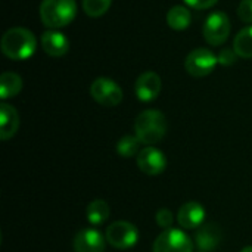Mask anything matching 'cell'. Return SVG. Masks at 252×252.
<instances>
[{"mask_svg":"<svg viewBox=\"0 0 252 252\" xmlns=\"http://www.w3.org/2000/svg\"><path fill=\"white\" fill-rule=\"evenodd\" d=\"M0 47L6 58L12 61H25L34 55L37 49V38L30 30L24 27H13L3 34Z\"/></svg>","mask_w":252,"mask_h":252,"instance_id":"1","label":"cell"},{"mask_svg":"<svg viewBox=\"0 0 252 252\" xmlns=\"http://www.w3.org/2000/svg\"><path fill=\"white\" fill-rule=\"evenodd\" d=\"M167 133L165 115L158 109H146L140 112L134 121V136L146 146H152L162 140Z\"/></svg>","mask_w":252,"mask_h":252,"instance_id":"2","label":"cell"},{"mask_svg":"<svg viewBox=\"0 0 252 252\" xmlns=\"http://www.w3.org/2000/svg\"><path fill=\"white\" fill-rule=\"evenodd\" d=\"M75 15V0H43L40 4V19L50 30L66 27L74 21Z\"/></svg>","mask_w":252,"mask_h":252,"instance_id":"3","label":"cell"},{"mask_svg":"<svg viewBox=\"0 0 252 252\" xmlns=\"http://www.w3.org/2000/svg\"><path fill=\"white\" fill-rule=\"evenodd\" d=\"M232 24L224 12H213L204 22L202 34L208 44L221 46L230 34Z\"/></svg>","mask_w":252,"mask_h":252,"instance_id":"4","label":"cell"},{"mask_svg":"<svg viewBox=\"0 0 252 252\" xmlns=\"http://www.w3.org/2000/svg\"><path fill=\"white\" fill-rule=\"evenodd\" d=\"M217 63H219V59L213 53V50L207 47H198L186 56L185 69L192 77L201 78V77L210 75L216 69Z\"/></svg>","mask_w":252,"mask_h":252,"instance_id":"5","label":"cell"},{"mask_svg":"<svg viewBox=\"0 0 252 252\" xmlns=\"http://www.w3.org/2000/svg\"><path fill=\"white\" fill-rule=\"evenodd\" d=\"M139 241V230L128 221H115L106 229V242L117 250L133 248Z\"/></svg>","mask_w":252,"mask_h":252,"instance_id":"6","label":"cell"},{"mask_svg":"<svg viewBox=\"0 0 252 252\" xmlns=\"http://www.w3.org/2000/svg\"><path fill=\"white\" fill-rule=\"evenodd\" d=\"M154 252H193L190 238L180 229L164 230L154 242Z\"/></svg>","mask_w":252,"mask_h":252,"instance_id":"7","label":"cell"},{"mask_svg":"<svg viewBox=\"0 0 252 252\" xmlns=\"http://www.w3.org/2000/svg\"><path fill=\"white\" fill-rule=\"evenodd\" d=\"M90 94L102 106H117L123 102L121 87L106 77H99L92 83Z\"/></svg>","mask_w":252,"mask_h":252,"instance_id":"8","label":"cell"},{"mask_svg":"<svg viewBox=\"0 0 252 252\" xmlns=\"http://www.w3.org/2000/svg\"><path fill=\"white\" fill-rule=\"evenodd\" d=\"M137 167L148 176H158L167 168V158L159 149L146 146L137 155Z\"/></svg>","mask_w":252,"mask_h":252,"instance_id":"9","label":"cell"},{"mask_svg":"<svg viewBox=\"0 0 252 252\" xmlns=\"http://www.w3.org/2000/svg\"><path fill=\"white\" fill-rule=\"evenodd\" d=\"M161 87H162L161 77L154 71H146L137 77L134 84V92L139 100L152 102L159 96Z\"/></svg>","mask_w":252,"mask_h":252,"instance_id":"10","label":"cell"},{"mask_svg":"<svg viewBox=\"0 0 252 252\" xmlns=\"http://www.w3.org/2000/svg\"><path fill=\"white\" fill-rule=\"evenodd\" d=\"M103 235L92 227L80 230L74 238V251L75 252H103L105 241Z\"/></svg>","mask_w":252,"mask_h":252,"instance_id":"11","label":"cell"},{"mask_svg":"<svg viewBox=\"0 0 252 252\" xmlns=\"http://www.w3.org/2000/svg\"><path fill=\"white\" fill-rule=\"evenodd\" d=\"M205 220V208L199 202H186L177 213V221L183 229H199Z\"/></svg>","mask_w":252,"mask_h":252,"instance_id":"12","label":"cell"},{"mask_svg":"<svg viewBox=\"0 0 252 252\" xmlns=\"http://www.w3.org/2000/svg\"><path fill=\"white\" fill-rule=\"evenodd\" d=\"M41 46L43 50L52 58H61L68 53L69 50V40L68 37L56 30L44 31L41 35Z\"/></svg>","mask_w":252,"mask_h":252,"instance_id":"13","label":"cell"},{"mask_svg":"<svg viewBox=\"0 0 252 252\" xmlns=\"http://www.w3.org/2000/svg\"><path fill=\"white\" fill-rule=\"evenodd\" d=\"M19 128V115L16 109L3 102L0 105V139L9 140L12 139Z\"/></svg>","mask_w":252,"mask_h":252,"instance_id":"14","label":"cell"},{"mask_svg":"<svg viewBox=\"0 0 252 252\" xmlns=\"http://www.w3.org/2000/svg\"><path fill=\"white\" fill-rule=\"evenodd\" d=\"M221 241V230L216 224H205L196 230L195 244L196 247L204 252L213 251Z\"/></svg>","mask_w":252,"mask_h":252,"instance_id":"15","label":"cell"},{"mask_svg":"<svg viewBox=\"0 0 252 252\" xmlns=\"http://www.w3.org/2000/svg\"><path fill=\"white\" fill-rule=\"evenodd\" d=\"M192 16L190 12L186 6H173L168 12H167V24L171 30L176 31H183L190 25Z\"/></svg>","mask_w":252,"mask_h":252,"instance_id":"16","label":"cell"},{"mask_svg":"<svg viewBox=\"0 0 252 252\" xmlns=\"http://www.w3.org/2000/svg\"><path fill=\"white\" fill-rule=\"evenodd\" d=\"M24 81L15 72H3L0 75V97L3 100L16 96L22 90Z\"/></svg>","mask_w":252,"mask_h":252,"instance_id":"17","label":"cell"},{"mask_svg":"<svg viewBox=\"0 0 252 252\" xmlns=\"http://www.w3.org/2000/svg\"><path fill=\"white\" fill-rule=\"evenodd\" d=\"M233 50L242 59L252 58V25L241 30L233 40Z\"/></svg>","mask_w":252,"mask_h":252,"instance_id":"18","label":"cell"},{"mask_svg":"<svg viewBox=\"0 0 252 252\" xmlns=\"http://www.w3.org/2000/svg\"><path fill=\"white\" fill-rule=\"evenodd\" d=\"M86 216L90 224L93 226H100L103 224L108 217H109V207L105 201L102 199H94L87 205Z\"/></svg>","mask_w":252,"mask_h":252,"instance_id":"19","label":"cell"},{"mask_svg":"<svg viewBox=\"0 0 252 252\" xmlns=\"http://www.w3.org/2000/svg\"><path fill=\"white\" fill-rule=\"evenodd\" d=\"M140 140L136 136L126 134L117 142V154L123 158H131L134 155H139L140 149Z\"/></svg>","mask_w":252,"mask_h":252,"instance_id":"20","label":"cell"},{"mask_svg":"<svg viewBox=\"0 0 252 252\" xmlns=\"http://www.w3.org/2000/svg\"><path fill=\"white\" fill-rule=\"evenodd\" d=\"M81 3H83V10L87 16L99 18L109 10L112 0H81Z\"/></svg>","mask_w":252,"mask_h":252,"instance_id":"21","label":"cell"},{"mask_svg":"<svg viewBox=\"0 0 252 252\" xmlns=\"http://www.w3.org/2000/svg\"><path fill=\"white\" fill-rule=\"evenodd\" d=\"M155 219H157V224H158L161 229H164V230L171 229V226H173V223H174V214H173L170 210H167V208H161V210L157 213Z\"/></svg>","mask_w":252,"mask_h":252,"instance_id":"22","label":"cell"},{"mask_svg":"<svg viewBox=\"0 0 252 252\" xmlns=\"http://www.w3.org/2000/svg\"><path fill=\"white\" fill-rule=\"evenodd\" d=\"M238 16L242 22L252 24V0H242L238 7Z\"/></svg>","mask_w":252,"mask_h":252,"instance_id":"23","label":"cell"},{"mask_svg":"<svg viewBox=\"0 0 252 252\" xmlns=\"http://www.w3.org/2000/svg\"><path fill=\"white\" fill-rule=\"evenodd\" d=\"M236 52L233 50V49H223L220 53H219V56H217V59H219V63L220 65H224V66H230V65H233L235 62H236Z\"/></svg>","mask_w":252,"mask_h":252,"instance_id":"24","label":"cell"},{"mask_svg":"<svg viewBox=\"0 0 252 252\" xmlns=\"http://www.w3.org/2000/svg\"><path fill=\"white\" fill-rule=\"evenodd\" d=\"M219 0H185V3L192 7V9H198V10H204V9H210L213 7Z\"/></svg>","mask_w":252,"mask_h":252,"instance_id":"25","label":"cell"},{"mask_svg":"<svg viewBox=\"0 0 252 252\" xmlns=\"http://www.w3.org/2000/svg\"><path fill=\"white\" fill-rule=\"evenodd\" d=\"M241 252H252V247H245Z\"/></svg>","mask_w":252,"mask_h":252,"instance_id":"26","label":"cell"}]
</instances>
